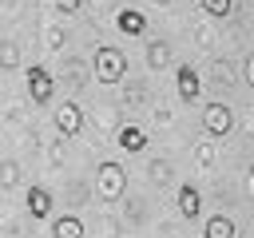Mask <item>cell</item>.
<instances>
[{
  "label": "cell",
  "mask_w": 254,
  "mask_h": 238,
  "mask_svg": "<svg viewBox=\"0 0 254 238\" xmlns=\"http://www.w3.org/2000/svg\"><path fill=\"white\" fill-rule=\"evenodd\" d=\"M95 190H99L103 202H119L123 190H127V171H123L115 159H103L99 171H95Z\"/></svg>",
  "instance_id": "1"
},
{
  "label": "cell",
  "mask_w": 254,
  "mask_h": 238,
  "mask_svg": "<svg viewBox=\"0 0 254 238\" xmlns=\"http://www.w3.org/2000/svg\"><path fill=\"white\" fill-rule=\"evenodd\" d=\"M127 75V56L119 52V48H111V44H103V48H95V79L99 83H119Z\"/></svg>",
  "instance_id": "2"
},
{
  "label": "cell",
  "mask_w": 254,
  "mask_h": 238,
  "mask_svg": "<svg viewBox=\"0 0 254 238\" xmlns=\"http://www.w3.org/2000/svg\"><path fill=\"white\" fill-rule=\"evenodd\" d=\"M24 79H28V95H32L36 107H48V103L56 99V75H52L44 63H32V67L24 71Z\"/></svg>",
  "instance_id": "3"
},
{
  "label": "cell",
  "mask_w": 254,
  "mask_h": 238,
  "mask_svg": "<svg viewBox=\"0 0 254 238\" xmlns=\"http://www.w3.org/2000/svg\"><path fill=\"white\" fill-rule=\"evenodd\" d=\"M52 119H56V131H60L64 139H75V135L83 131V111H79V103H75V99H64V103H56Z\"/></svg>",
  "instance_id": "4"
},
{
  "label": "cell",
  "mask_w": 254,
  "mask_h": 238,
  "mask_svg": "<svg viewBox=\"0 0 254 238\" xmlns=\"http://www.w3.org/2000/svg\"><path fill=\"white\" fill-rule=\"evenodd\" d=\"M202 127H206V135L226 139V135L234 131V111H230L226 103H206V107H202Z\"/></svg>",
  "instance_id": "5"
},
{
  "label": "cell",
  "mask_w": 254,
  "mask_h": 238,
  "mask_svg": "<svg viewBox=\"0 0 254 238\" xmlns=\"http://www.w3.org/2000/svg\"><path fill=\"white\" fill-rule=\"evenodd\" d=\"M175 87H179V99L183 103H198V95H202V79H198V71L190 63H179L175 67Z\"/></svg>",
  "instance_id": "6"
},
{
  "label": "cell",
  "mask_w": 254,
  "mask_h": 238,
  "mask_svg": "<svg viewBox=\"0 0 254 238\" xmlns=\"http://www.w3.org/2000/svg\"><path fill=\"white\" fill-rule=\"evenodd\" d=\"M175 206H179V214H183L187 222H194V218L202 214V194H198V186L183 182V186H179V194H175Z\"/></svg>",
  "instance_id": "7"
},
{
  "label": "cell",
  "mask_w": 254,
  "mask_h": 238,
  "mask_svg": "<svg viewBox=\"0 0 254 238\" xmlns=\"http://www.w3.org/2000/svg\"><path fill=\"white\" fill-rule=\"evenodd\" d=\"M115 28H119L127 40H139V36H147V16H143L139 8H123V12L115 16Z\"/></svg>",
  "instance_id": "8"
},
{
  "label": "cell",
  "mask_w": 254,
  "mask_h": 238,
  "mask_svg": "<svg viewBox=\"0 0 254 238\" xmlns=\"http://www.w3.org/2000/svg\"><path fill=\"white\" fill-rule=\"evenodd\" d=\"M115 147H119V151H127V155H139V151L147 147V131H143V127H135V123L119 127V135H115Z\"/></svg>",
  "instance_id": "9"
},
{
  "label": "cell",
  "mask_w": 254,
  "mask_h": 238,
  "mask_svg": "<svg viewBox=\"0 0 254 238\" xmlns=\"http://www.w3.org/2000/svg\"><path fill=\"white\" fill-rule=\"evenodd\" d=\"M24 198H28V210H32V218H52V190H48V186L32 182Z\"/></svg>",
  "instance_id": "10"
},
{
  "label": "cell",
  "mask_w": 254,
  "mask_h": 238,
  "mask_svg": "<svg viewBox=\"0 0 254 238\" xmlns=\"http://www.w3.org/2000/svg\"><path fill=\"white\" fill-rule=\"evenodd\" d=\"M202 238H234V218L210 214V218L202 222Z\"/></svg>",
  "instance_id": "11"
},
{
  "label": "cell",
  "mask_w": 254,
  "mask_h": 238,
  "mask_svg": "<svg viewBox=\"0 0 254 238\" xmlns=\"http://www.w3.org/2000/svg\"><path fill=\"white\" fill-rule=\"evenodd\" d=\"M52 238H83V222H79L75 214L52 218Z\"/></svg>",
  "instance_id": "12"
},
{
  "label": "cell",
  "mask_w": 254,
  "mask_h": 238,
  "mask_svg": "<svg viewBox=\"0 0 254 238\" xmlns=\"http://www.w3.org/2000/svg\"><path fill=\"white\" fill-rule=\"evenodd\" d=\"M147 63L151 67H167L171 63V44L167 40H151L147 44Z\"/></svg>",
  "instance_id": "13"
},
{
  "label": "cell",
  "mask_w": 254,
  "mask_h": 238,
  "mask_svg": "<svg viewBox=\"0 0 254 238\" xmlns=\"http://www.w3.org/2000/svg\"><path fill=\"white\" fill-rule=\"evenodd\" d=\"M16 186H20V163L4 159L0 163V190H16Z\"/></svg>",
  "instance_id": "14"
},
{
  "label": "cell",
  "mask_w": 254,
  "mask_h": 238,
  "mask_svg": "<svg viewBox=\"0 0 254 238\" xmlns=\"http://www.w3.org/2000/svg\"><path fill=\"white\" fill-rule=\"evenodd\" d=\"M198 8L206 16H214V20H226L230 16V0H198Z\"/></svg>",
  "instance_id": "15"
},
{
  "label": "cell",
  "mask_w": 254,
  "mask_h": 238,
  "mask_svg": "<svg viewBox=\"0 0 254 238\" xmlns=\"http://www.w3.org/2000/svg\"><path fill=\"white\" fill-rule=\"evenodd\" d=\"M194 159H198V167H202V171H210V167H214V159H218V147H214V143H198Z\"/></svg>",
  "instance_id": "16"
},
{
  "label": "cell",
  "mask_w": 254,
  "mask_h": 238,
  "mask_svg": "<svg viewBox=\"0 0 254 238\" xmlns=\"http://www.w3.org/2000/svg\"><path fill=\"white\" fill-rule=\"evenodd\" d=\"M147 175H151V182H159V186H163V182L171 178V163H167V159H155V163L147 167Z\"/></svg>",
  "instance_id": "17"
},
{
  "label": "cell",
  "mask_w": 254,
  "mask_h": 238,
  "mask_svg": "<svg viewBox=\"0 0 254 238\" xmlns=\"http://www.w3.org/2000/svg\"><path fill=\"white\" fill-rule=\"evenodd\" d=\"M52 4H56V12H64V16H75L83 0H52Z\"/></svg>",
  "instance_id": "18"
},
{
  "label": "cell",
  "mask_w": 254,
  "mask_h": 238,
  "mask_svg": "<svg viewBox=\"0 0 254 238\" xmlns=\"http://www.w3.org/2000/svg\"><path fill=\"white\" fill-rule=\"evenodd\" d=\"M0 63H4V67L16 63V44H0Z\"/></svg>",
  "instance_id": "19"
},
{
  "label": "cell",
  "mask_w": 254,
  "mask_h": 238,
  "mask_svg": "<svg viewBox=\"0 0 254 238\" xmlns=\"http://www.w3.org/2000/svg\"><path fill=\"white\" fill-rule=\"evenodd\" d=\"M242 79L254 87V52H250V56H246V63H242Z\"/></svg>",
  "instance_id": "20"
},
{
  "label": "cell",
  "mask_w": 254,
  "mask_h": 238,
  "mask_svg": "<svg viewBox=\"0 0 254 238\" xmlns=\"http://www.w3.org/2000/svg\"><path fill=\"white\" fill-rule=\"evenodd\" d=\"M246 190H250V198H254V167H250V175H246Z\"/></svg>",
  "instance_id": "21"
}]
</instances>
